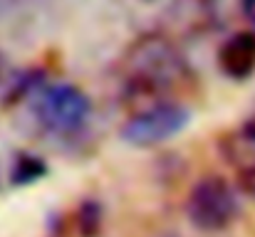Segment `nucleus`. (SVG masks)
<instances>
[{"label":"nucleus","mask_w":255,"mask_h":237,"mask_svg":"<svg viewBox=\"0 0 255 237\" xmlns=\"http://www.w3.org/2000/svg\"><path fill=\"white\" fill-rule=\"evenodd\" d=\"M129 91L136 96H156L169 91L186 75V62L164 37H141L124 57Z\"/></svg>","instance_id":"f257e3e1"},{"label":"nucleus","mask_w":255,"mask_h":237,"mask_svg":"<svg viewBox=\"0 0 255 237\" xmlns=\"http://www.w3.org/2000/svg\"><path fill=\"white\" fill-rule=\"evenodd\" d=\"M238 215V198L221 175L201 178L188 195V218L198 230L218 233Z\"/></svg>","instance_id":"f03ea898"},{"label":"nucleus","mask_w":255,"mask_h":237,"mask_svg":"<svg viewBox=\"0 0 255 237\" xmlns=\"http://www.w3.org/2000/svg\"><path fill=\"white\" fill-rule=\"evenodd\" d=\"M186 124H188V111L183 106L159 101L131 116L122 129V139L131 146H156L169 141L181 129H186Z\"/></svg>","instance_id":"7ed1b4c3"},{"label":"nucleus","mask_w":255,"mask_h":237,"mask_svg":"<svg viewBox=\"0 0 255 237\" xmlns=\"http://www.w3.org/2000/svg\"><path fill=\"white\" fill-rule=\"evenodd\" d=\"M35 111L50 131L72 134L85 126L89 116V99L72 84H52L40 94Z\"/></svg>","instance_id":"20e7f679"},{"label":"nucleus","mask_w":255,"mask_h":237,"mask_svg":"<svg viewBox=\"0 0 255 237\" xmlns=\"http://www.w3.org/2000/svg\"><path fill=\"white\" fill-rule=\"evenodd\" d=\"M218 65L231 79H246L255 70V35L238 32L218 50Z\"/></svg>","instance_id":"39448f33"},{"label":"nucleus","mask_w":255,"mask_h":237,"mask_svg":"<svg viewBox=\"0 0 255 237\" xmlns=\"http://www.w3.org/2000/svg\"><path fill=\"white\" fill-rule=\"evenodd\" d=\"M42 173H45V163L40 158L20 156L15 163V170H12V180L15 183H30V180H37Z\"/></svg>","instance_id":"423d86ee"},{"label":"nucleus","mask_w":255,"mask_h":237,"mask_svg":"<svg viewBox=\"0 0 255 237\" xmlns=\"http://www.w3.org/2000/svg\"><path fill=\"white\" fill-rule=\"evenodd\" d=\"M80 225H82V235L92 237L99 230V208L94 203H87L80 213Z\"/></svg>","instance_id":"0eeeda50"},{"label":"nucleus","mask_w":255,"mask_h":237,"mask_svg":"<svg viewBox=\"0 0 255 237\" xmlns=\"http://www.w3.org/2000/svg\"><path fill=\"white\" fill-rule=\"evenodd\" d=\"M238 188L243 190V195H248V198L255 200V163L241 168V173H238Z\"/></svg>","instance_id":"6e6552de"},{"label":"nucleus","mask_w":255,"mask_h":237,"mask_svg":"<svg viewBox=\"0 0 255 237\" xmlns=\"http://www.w3.org/2000/svg\"><path fill=\"white\" fill-rule=\"evenodd\" d=\"M241 139H243L248 146H255V116H251V119L241 126Z\"/></svg>","instance_id":"1a4fd4ad"},{"label":"nucleus","mask_w":255,"mask_h":237,"mask_svg":"<svg viewBox=\"0 0 255 237\" xmlns=\"http://www.w3.org/2000/svg\"><path fill=\"white\" fill-rule=\"evenodd\" d=\"M243 12H246V17L255 25V0H243Z\"/></svg>","instance_id":"9d476101"}]
</instances>
